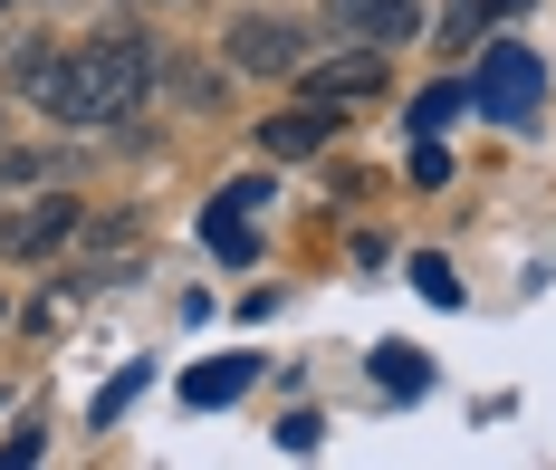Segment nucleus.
<instances>
[{
  "instance_id": "obj_1",
  "label": "nucleus",
  "mask_w": 556,
  "mask_h": 470,
  "mask_svg": "<svg viewBox=\"0 0 556 470\" xmlns=\"http://www.w3.org/2000/svg\"><path fill=\"white\" fill-rule=\"evenodd\" d=\"M20 87L67 125H115L144 87H154V59L135 49V39H106V49H67V59H20Z\"/></svg>"
},
{
  "instance_id": "obj_2",
  "label": "nucleus",
  "mask_w": 556,
  "mask_h": 470,
  "mask_svg": "<svg viewBox=\"0 0 556 470\" xmlns=\"http://www.w3.org/2000/svg\"><path fill=\"white\" fill-rule=\"evenodd\" d=\"M470 97H480V116H490V125H528V116H538V97H547V67H538V49H490Z\"/></svg>"
},
{
  "instance_id": "obj_3",
  "label": "nucleus",
  "mask_w": 556,
  "mask_h": 470,
  "mask_svg": "<svg viewBox=\"0 0 556 470\" xmlns=\"http://www.w3.org/2000/svg\"><path fill=\"white\" fill-rule=\"evenodd\" d=\"M327 29H345V39H413L422 0H327Z\"/></svg>"
},
{
  "instance_id": "obj_4",
  "label": "nucleus",
  "mask_w": 556,
  "mask_h": 470,
  "mask_svg": "<svg viewBox=\"0 0 556 470\" xmlns=\"http://www.w3.org/2000/svg\"><path fill=\"white\" fill-rule=\"evenodd\" d=\"M230 67L288 77V67H298V29H278V20H230Z\"/></svg>"
},
{
  "instance_id": "obj_5",
  "label": "nucleus",
  "mask_w": 556,
  "mask_h": 470,
  "mask_svg": "<svg viewBox=\"0 0 556 470\" xmlns=\"http://www.w3.org/2000/svg\"><path fill=\"white\" fill-rule=\"evenodd\" d=\"M250 202H269V182H230L222 202L202 212V240H212L222 259H250Z\"/></svg>"
},
{
  "instance_id": "obj_6",
  "label": "nucleus",
  "mask_w": 556,
  "mask_h": 470,
  "mask_svg": "<svg viewBox=\"0 0 556 470\" xmlns=\"http://www.w3.org/2000/svg\"><path fill=\"white\" fill-rule=\"evenodd\" d=\"M250 374H260V365H250V355H212V365H192V374H182V404H230V394H250Z\"/></svg>"
},
{
  "instance_id": "obj_7",
  "label": "nucleus",
  "mask_w": 556,
  "mask_h": 470,
  "mask_svg": "<svg viewBox=\"0 0 556 470\" xmlns=\"http://www.w3.org/2000/svg\"><path fill=\"white\" fill-rule=\"evenodd\" d=\"M375 87H384V59H336V67H317V77H307V97H317V106L375 97Z\"/></svg>"
},
{
  "instance_id": "obj_8",
  "label": "nucleus",
  "mask_w": 556,
  "mask_h": 470,
  "mask_svg": "<svg viewBox=\"0 0 556 470\" xmlns=\"http://www.w3.org/2000/svg\"><path fill=\"white\" fill-rule=\"evenodd\" d=\"M77 231V202H39V212H20V221H10V250H49V240H67Z\"/></svg>"
},
{
  "instance_id": "obj_9",
  "label": "nucleus",
  "mask_w": 556,
  "mask_h": 470,
  "mask_svg": "<svg viewBox=\"0 0 556 470\" xmlns=\"http://www.w3.org/2000/svg\"><path fill=\"white\" fill-rule=\"evenodd\" d=\"M508 10H528V0H451L442 39H451V49H470V39H480V29H490V20H508Z\"/></svg>"
},
{
  "instance_id": "obj_10",
  "label": "nucleus",
  "mask_w": 556,
  "mask_h": 470,
  "mask_svg": "<svg viewBox=\"0 0 556 470\" xmlns=\"http://www.w3.org/2000/svg\"><path fill=\"white\" fill-rule=\"evenodd\" d=\"M375 384H384V394H422V384H432V365H422L413 346H375Z\"/></svg>"
},
{
  "instance_id": "obj_11",
  "label": "nucleus",
  "mask_w": 556,
  "mask_h": 470,
  "mask_svg": "<svg viewBox=\"0 0 556 470\" xmlns=\"http://www.w3.org/2000/svg\"><path fill=\"white\" fill-rule=\"evenodd\" d=\"M260 135H269V154H317V144H327V116H307V106H298V116H269Z\"/></svg>"
},
{
  "instance_id": "obj_12",
  "label": "nucleus",
  "mask_w": 556,
  "mask_h": 470,
  "mask_svg": "<svg viewBox=\"0 0 556 470\" xmlns=\"http://www.w3.org/2000/svg\"><path fill=\"white\" fill-rule=\"evenodd\" d=\"M413 289L432 297V307H460V279H451V259H432V250L413 259Z\"/></svg>"
},
{
  "instance_id": "obj_13",
  "label": "nucleus",
  "mask_w": 556,
  "mask_h": 470,
  "mask_svg": "<svg viewBox=\"0 0 556 470\" xmlns=\"http://www.w3.org/2000/svg\"><path fill=\"white\" fill-rule=\"evenodd\" d=\"M460 116V87H432V97H413V125H422V135H432V125H451Z\"/></svg>"
},
{
  "instance_id": "obj_14",
  "label": "nucleus",
  "mask_w": 556,
  "mask_h": 470,
  "mask_svg": "<svg viewBox=\"0 0 556 470\" xmlns=\"http://www.w3.org/2000/svg\"><path fill=\"white\" fill-rule=\"evenodd\" d=\"M0 10H10V0H0Z\"/></svg>"
}]
</instances>
